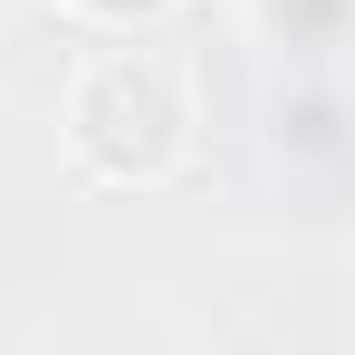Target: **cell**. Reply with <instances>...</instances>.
<instances>
[{"label":"cell","mask_w":355,"mask_h":355,"mask_svg":"<svg viewBox=\"0 0 355 355\" xmlns=\"http://www.w3.org/2000/svg\"><path fill=\"white\" fill-rule=\"evenodd\" d=\"M58 144L96 192H164L202 154V77L182 49L144 29H106L67 67L58 96Z\"/></svg>","instance_id":"6da1fadb"},{"label":"cell","mask_w":355,"mask_h":355,"mask_svg":"<svg viewBox=\"0 0 355 355\" xmlns=\"http://www.w3.org/2000/svg\"><path fill=\"white\" fill-rule=\"evenodd\" d=\"M49 10H58V19H77V29H96V39H106V29H154V19H173L182 0H49Z\"/></svg>","instance_id":"7a4b0ae2"},{"label":"cell","mask_w":355,"mask_h":355,"mask_svg":"<svg viewBox=\"0 0 355 355\" xmlns=\"http://www.w3.org/2000/svg\"><path fill=\"white\" fill-rule=\"evenodd\" d=\"M240 10H250V19H269V29H297V10H307V0H240Z\"/></svg>","instance_id":"3957f363"}]
</instances>
